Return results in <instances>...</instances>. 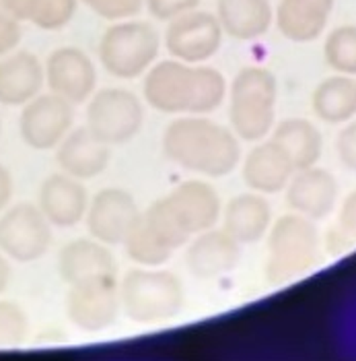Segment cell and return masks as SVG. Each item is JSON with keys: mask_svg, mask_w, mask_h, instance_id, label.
Masks as SVG:
<instances>
[{"mask_svg": "<svg viewBox=\"0 0 356 361\" xmlns=\"http://www.w3.org/2000/svg\"><path fill=\"white\" fill-rule=\"evenodd\" d=\"M120 283L115 277H97L70 285L66 316L82 333H101L120 316Z\"/></svg>", "mask_w": 356, "mask_h": 361, "instance_id": "9", "label": "cell"}, {"mask_svg": "<svg viewBox=\"0 0 356 361\" xmlns=\"http://www.w3.org/2000/svg\"><path fill=\"white\" fill-rule=\"evenodd\" d=\"M110 161L111 147L97 139L87 126L70 130L56 147L58 167L77 180H93L101 176Z\"/></svg>", "mask_w": 356, "mask_h": 361, "instance_id": "18", "label": "cell"}, {"mask_svg": "<svg viewBox=\"0 0 356 361\" xmlns=\"http://www.w3.org/2000/svg\"><path fill=\"white\" fill-rule=\"evenodd\" d=\"M21 42V27L15 17H11L4 8H0V58L11 54Z\"/></svg>", "mask_w": 356, "mask_h": 361, "instance_id": "36", "label": "cell"}, {"mask_svg": "<svg viewBox=\"0 0 356 361\" xmlns=\"http://www.w3.org/2000/svg\"><path fill=\"white\" fill-rule=\"evenodd\" d=\"M319 258V231L303 215H284L268 233L266 279L270 285H284L309 273Z\"/></svg>", "mask_w": 356, "mask_h": 361, "instance_id": "5", "label": "cell"}, {"mask_svg": "<svg viewBox=\"0 0 356 361\" xmlns=\"http://www.w3.org/2000/svg\"><path fill=\"white\" fill-rule=\"evenodd\" d=\"M151 15L159 21H171L184 13L198 8L200 0H144Z\"/></svg>", "mask_w": 356, "mask_h": 361, "instance_id": "34", "label": "cell"}, {"mask_svg": "<svg viewBox=\"0 0 356 361\" xmlns=\"http://www.w3.org/2000/svg\"><path fill=\"white\" fill-rule=\"evenodd\" d=\"M144 102L163 114L204 116L219 110L229 93L224 75L212 66L163 60L144 73Z\"/></svg>", "mask_w": 356, "mask_h": 361, "instance_id": "1", "label": "cell"}, {"mask_svg": "<svg viewBox=\"0 0 356 361\" xmlns=\"http://www.w3.org/2000/svg\"><path fill=\"white\" fill-rule=\"evenodd\" d=\"M11 198H13V176L0 164V213L8 207Z\"/></svg>", "mask_w": 356, "mask_h": 361, "instance_id": "38", "label": "cell"}, {"mask_svg": "<svg viewBox=\"0 0 356 361\" xmlns=\"http://www.w3.org/2000/svg\"><path fill=\"white\" fill-rule=\"evenodd\" d=\"M126 254L132 262H136L140 267H163L165 262L171 258L173 250H169L165 244H161L153 231L146 227V223L142 221V217L132 227V231L126 235L124 244Z\"/></svg>", "mask_w": 356, "mask_h": 361, "instance_id": "27", "label": "cell"}, {"mask_svg": "<svg viewBox=\"0 0 356 361\" xmlns=\"http://www.w3.org/2000/svg\"><path fill=\"white\" fill-rule=\"evenodd\" d=\"M29 320L25 310L15 302H0V349H13L27 338Z\"/></svg>", "mask_w": 356, "mask_h": 361, "instance_id": "32", "label": "cell"}, {"mask_svg": "<svg viewBox=\"0 0 356 361\" xmlns=\"http://www.w3.org/2000/svg\"><path fill=\"white\" fill-rule=\"evenodd\" d=\"M33 2L35 0H0V6L11 17H15L17 21H25V19H29V13H31Z\"/></svg>", "mask_w": 356, "mask_h": 361, "instance_id": "37", "label": "cell"}, {"mask_svg": "<svg viewBox=\"0 0 356 361\" xmlns=\"http://www.w3.org/2000/svg\"><path fill=\"white\" fill-rule=\"evenodd\" d=\"M311 106L326 124H346L356 116V81L348 75H336L315 87Z\"/></svg>", "mask_w": 356, "mask_h": 361, "instance_id": "26", "label": "cell"}, {"mask_svg": "<svg viewBox=\"0 0 356 361\" xmlns=\"http://www.w3.org/2000/svg\"><path fill=\"white\" fill-rule=\"evenodd\" d=\"M186 302L182 279L159 267L128 271L120 283V304L126 318L151 326L173 320Z\"/></svg>", "mask_w": 356, "mask_h": 361, "instance_id": "3", "label": "cell"}, {"mask_svg": "<svg viewBox=\"0 0 356 361\" xmlns=\"http://www.w3.org/2000/svg\"><path fill=\"white\" fill-rule=\"evenodd\" d=\"M75 106L56 93L37 95L23 106L19 133L23 142L35 151L56 149L72 130Z\"/></svg>", "mask_w": 356, "mask_h": 361, "instance_id": "10", "label": "cell"}, {"mask_svg": "<svg viewBox=\"0 0 356 361\" xmlns=\"http://www.w3.org/2000/svg\"><path fill=\"white\" fill-rule=\"evenodd\" d=\"M284 190L288 207L311 221L326 219L338 202V182L322 167L297 169Z\"/></svg>", "mask_w": 356, "mask_h": 361, "instance_id": "16", "label": "cell"}, {"mask_svg": "<svg viewBox=\"0 0 356 361\" xmlns=\"http://www.w3.org/2000/svg\"><path fill=\"white\" fill-rule=\"evenodd\" d=\"M52 246V223L37 204L19 202L0 213V252L17 262H33Z\"/></svg>", "mask_w": 356, "mask_h": 361, "instance_id": "8", "label": "cell"}, {"mask_svg": "<svg viewBox=\"0 0 356 361\" xmlns=\"http://www.w3.org/2000/svg\"><path fill=\"white\" fill-rule=\"evenodd\" d=\"M37 207L54 227H75L87 215L89 192L82 186V180L64 171L52 173L39 186Z\"/></svg>", "mask_w": 356, "mask_h": 361, "instance_id": "17", "label": "cell"}, {"mask_svg": "<svg viewBox=\"0 0 356 361\" xmlns=\"http://www.w3.org/2000/svg\"><path fill=\"white\" fill-rule=\"evenodd\" d=\"M46 83V71L31 52H13L0 60V104L21 108L39 95Z\"/></svg>", "mask_w": 356, "mask_h": 361, "instance_id": "20", "label": "cell"}, {"mask_svg": "<svg viewBox=\"0 0 356 361\" xmlns=\"http://www.w3.org/2000/svg\"><path fill=\"white\" fill-rule=\"evenodd\" d=\"M161 37L146 21H120L111 25L99 42L103 68L115 79H138L157 60Z\"/></svg>", "mask_w": 356, "mask_h": 361, "instance_id": "6", "label": "cell"}, {"mask_svg": "<svg viewBox=\"0 0 356 361\" xmlns=\"http://www.w3.org/2000/svg\"><path fill=\"white\" fill-rule=\"evenodd\" d=\"M58 273L68 285L97 277H115L117 260L110 246L95 240L81 238L68 242L58 254Z\"/></svg>", "mask_w": 356, "mask_h": 361, "instance_id": "19", "label": "cell"}, {"mask_svg": "<svg viewBox=\"0 0 356 361\" xmlns=\"http://www.w3.org/2000/svg\"><path fill=\"white\" fill-rule=\"evenodd\" d=\"M175 221L192 238L219 223L222 215L219 192L204 180H186L165 196Z\"/></svg>", "mask_w": 356, "mask_h": 361, "instance_id": "14", "label": "cell"}, {"mask_svg": "<svg viewBox=\"0 0 356 361\" xmlns=\"http://www.w3.org/2000/svg\"><path fill=\"white\" fill-rule=\"evenodd\" d=\"M222 217V229L231 233L241 246L260 242L272 225V207L260 192L233 196Z\"/></svg>", "mask_w": 356, "mask_h": 361, "instance_id": "23", "label": "cell"}, {"mask_svg": "<svg viewBox=\"0 0 356 361\" xmlns=\"http://www.w3.org/2000/svg\"><path fill=\"white\" fill-rule=\"evenodd\" d=\"M93 13L108 21H124L132 19L142 11L144 0H82Z\"/></svg>", "mask_w": 356, "mask_h": 361, "instance_id": "33", "label": "cell"}, {"mask_svg": "<svg viewBox=\"0 0 356 361\" xmlns=\"http://www.w3.org/2000/svg\"><path fill=\"white\" fill-rule=\"evenodd\" d=\"M163 153L175 166L206 178H224L241 161L239 137L219 122L193 114L165 128Z\"/></svg>", "mask_w": 356, "mask_h": 361, "instance_id": "2", "label": "cell"}, {"mask_svg": "<svg viewBox=\"0 0 356 361\" xmlns=\"http://www.w3.org/2000/svg\"><path fill=\"white\" fill-rule=\"evenodd\" d=\"M336 153L340 164L346 167L348 171L356 173V122L346 124L338 139H336Z\"/></svg>", "mask_w": 356, "mask_h": 361, "instance_id": "35", "label": "cell"}, {"mask_svg": "<svg viewBox=\"0 0 356 361\" xmlns=\"http://www.w3.org/2000/svg\"><path fill=\"white\" fill-rule=\"evenodd\" d=\"M46 85L72 106L91 99L97 87V68L89 54L79 48H58L46 60Z\"/></svg>", "mask_w": 356, "mask_h": 361, "instance_id": "13", "label": "cell"}, {"mask_svg": "<svg viewBox=\"0 0 356 361\" xmlns=\"http://www.w3.org/2000/svg\"><path fill=\"white\" fill-rule=\"evenodd\" d=\"M140 217L142 213L130 192L124 188H103L89 200L84 221L91 238L108 246H120Z\"/></svg>", "mask_w": 356, "mask_h": 361, "instance_id": "12", "label": "cell"}, {"mask_svg": "<svg viewBox=\"0 0 356 361\" xmlns=\"http://www.w3.org/2000/svg\"><path fill=\"white\" fill-rule=\"evenodd\" d=\"M293 173L295 167L291 159L272 139L253 147L243 161V180L253 192L260 195L282 192Z\"/></svg>", "mask_w": 356, "mask_h": 361, "instance_id": "21", "label": "cell"}, {"mask_svg": "<svg viewBox=\"0 0 356 361\" xmlns=\"http://www.w3.org/2000/svg\"><path fill=\"white\" fill-rule=\"evenodd\" d=\"M11 264H8V256H4L2 252H0V295L6 291V287H8V283H11Z\"/></svg>", "mask_w": 356, "mask_h": 361, "instance_id": "39", "label": "cell"}, {"mask_svg": "<svg viewBox=\"0 0 356 361\" xmlns=\"http://www.w3.org/2000/svg\"><path fill=\"white\" fill-rule=\"evenodd\" d=\"M0 130H2V126H0Z\"/></svg>", "mask_w": 356, "mask_h": 361, "instance_id": "40", "label": "cell"}, {"mask_svg": "<svg viewBox=\"0 0 356 361\" xmlns=\"http://www.w3.org/2000/svg\"><path fill=\"white\" fill-rule=\"evenodd\" d=\"M272 140L286 153L291 164L297 169L315 166L324 151V139L317 126L305 118L282 120L274 128Z\"/></svg>", "mask_w": 356, "mask_h": 361, "instance_id": "25", "label": "cell"}, {"mask_svg": "<svg viewBox=\"0 0 356 361\" xmlns=\"http://www.w3.org/2000/svg\"><path fill=\"white\" fill-rule=\"evenodd\" d=\"M278 83L264 66H247L237 73L229 87L231 130L247 142H258L270 135L276 120Z\"/></svg>", "mask_w": 356, "mask_h": 361, "instance_id": "4", "label": "cell"}, {"mask_svg": "<svg viewBox=\"0 0 356 361\" xmlns=\"http://www.w3.org/2000/svg\"><path fill=\"white\" fill-rule=\"evenodd\" d=\"M336 0H280L276 8V27L295 42L309 44L315 42L326 27Z\"/></svg>", "mask_w": 356, "mask_h": 361, "instance_id": "22", "label": "cell"}, {"mask_svg": "<svg viewBox=\"0 0 356 361\" xmlns=\"http://www.w3.org/2000/svg\"><path fill=\"white\" fill-rule=\"evenodd\" d=\"M144 124L142 102L128 89L110 87L91 95L87 106V128L110 147L136 137Z\"/></svg>", "mask_w": 356, "mask_h": 361, "instance_id": "7", "label": "cell"}, {"mask_svg": "<svg viewBox=\"0 0 356 361\" xmlns=\"http://www.w3.org/2000/svg\"><path fill=\"white\" fill-rule=\"evenodd\" d=\"M142 221L146 223V227L153 231V235L165 244L169 250H177L184 244H188L190 235L182 229V225L175 221L173 213L169 211L165 198L155 200L144 213H142Z\"/></svg>", "mask_w": 356, "mask_h": 361, "instance_id": "29", "label": "cell"}, {"mask_svg": "<svg viewBox=\"0 0 356 361\" xmlns=\"http://www.w3.org/2000/svg\"><path fill=\"white\" fill-rule=\"evenodd\" d=\"M217 19L227 35L251 42L270 29L274 11L270 0H217Z\"/></svg>", "mask_w": 356, "mask_h": 361, "instance_id": "24", "label": "cell"}, {"mask_svg": "<svg viewBox=\"0 0 356 361\" xmlns=\"http://www.w3.org/2000/svg\"><path fill=\"white\" fill-rule=\"evenodd\" d=\"M324 58L338 75L356 77V25L333 29L326 37Z\"/></svg>", "mask_w": 356, "mask_h": 361, "instance_id": "28", "label": "cell"}, {"mask_svg": "<svg viewBox=\"0 0 356 361\" xmlns=\"http://www.w3.org/2000/svg\"><path fill=\"white\" fill-rule=\"evenodd\" d=\"M79 0H35L29 13V21L39 29L56 31L72 21Z\"/></svg>", "mask_w": 356, "mask_h": 361, "instance_id": "30", "label": "cell"}, {"mask_svg": "<svg viewBox=\"0 0 356 361\" xmlns=\"http://www.w3.org/2000/svg\"><path fill=\"white\" fill-rule=\"evenodd\" d=\"M356 246V190L346 196L342 202L338 221L328 233V250L342 254Z\"/></svg>", "mask_w": 356, "mask_h": 361, "instance_id": "31", "label": "cell"}, {"mask_svg": "<svg viewBox=\"0 0 356 361\" xmlns=\"http://www.w3.org/2000/svg\"><path fill=\"white\" fill-rule=\"evenodd\" d=\"M224 31L217 15L206 11H190L169 21L165 46L175 60L200 64L219 52Z\"/></svg>", "mask_w": 356, "mask_h": 361, "instance_id": "11", "label": "cell"}, {"mask_svg": "<svg viewBox=\"0 0 356 361\" xmlns=\"http://www.w3.org/2000/svg\"><path fill=\"white\" fill-rule=\"evenodd\" d=\"M241 262V244L224 229L210 227L196 233L186 252V267L196 279H219L233 273Z\"/></svg>", "mask_w": 356, "mask_h": 361, "instance_id": "15", "label": "cell"}]
</instances>
